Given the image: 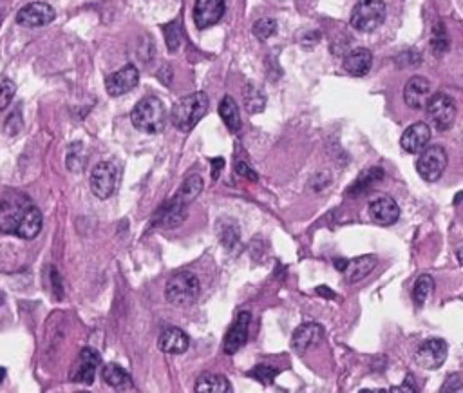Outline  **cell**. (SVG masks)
I'll list each match as a JSON object with an SVG mask.
<instances>
[{
	"label": "cell",
	"instance_id": "obj_4",
	"mask_svg": "<svg viewBox=\"0 0 463 393\" xmlns=\"http://www.w3.org/2000/svg\"><path fill=\"white\" fill-rule=\"evenodd\" d=\"M201 292V283L196 274L192 272H179L174 274L165 287V298L171 305L176 307H188L192 302H196Z\"/></svg>",
	"mask_w": 463,
	"mask_h": 393
},
{
	"label": "cell",
	"instance_id": "obj_3",
	"mask_svg": "<svg viewBox=\"0 0 463 393\" xmlns=\"http://www.w3.org/2000/svg\"><path fill=\"white\" fill-rule=\"evenodd\" d=\"M132 126L145 134H158L166 126V109L162 100L154 96L143 98L131 112Z\"/></svg>",
	"mask_w": 463,
	"mask_h": 393
},
{
	"label": "cell",
	"instance_id": "obj_44",
	"mask_svg": "<svg viewBox=\"0 0 463 393\" xmlns=\"http://www.w3.org/2000/svg\"><path fill=\"white\" fill-rule=\"evenodd\" d=\"M76 393H89V392H76Z\"/></svg>",
	"mask_w": 463,
	"mask_h": 393
},
{
	"label": "cell",
	"instance_id": "obj_29",
	"mask_svg": "<svg viewBox=\"0 0 463 393\" xmlns=\"http://www.w3.org/2000/svg\"><path fill=\"white\" fill-rule=\"evenodd\" d=\"M434 290V279L431 276H420L413 287V301L418 308L423 307Z\"/></svg>",
	"mask_w": 463,
	"mask_h": 393
},
{
	"label": "cell",
	"instance_id": "obj_20",
	"mask_svg": "<svg viewBox=\"0 0 463 393\" xmlns=\"http://www.w3.org/2000/svg\"><path fill=\"white\" fill-rule=\"evenodd\" d=\"M160 350L165 353H172V355H179V353H185L190 346V337L183 332L182 328H166L165 332L162 333L160 337Z\"/></svg>",
	"mask_w": 463,
	"mask_h": 393
},
{
	"label": "cell",
	"instance_id": "obj_27",
	"mask_svg": "<svg viewBox=\"0 0 463 393\" xmlns=\"http://www.w3.org/2000/svg\"><path fill=\"white\" fill-rule=\"evenodd\" d=\"M219 115H221V120L225 121V126L232 132H239V129H241V115H239V107H237L236 100L232 96L223 98L221 104H219Z\"/></svg>",
	"mask_w": 463,
	"mask_h": 393
},
{
	"label": "cell",
	"instance_id": "obj_22",
	"mask_svg": "<svg viewBox=\"0 0 463 393\" xmlns=\"http://www.w3.org/2000/svg\"><path fill=\"white\" fill-rule=\"evenodd\" d=\"M375 267H377V256H373V254H366V256L349 259V261L346 263V268H344L346 281L349 283L362 281L364 278H368L369 274L373 272V268Z\"/></svg>",
	"mask_w": 463,
	"mask_h": 393
},
{
	"label": "cell",
	"instance_id": "obj_11",
	"mask_svg": "<svg viewBox=\"0 0 463 393\" xmlns=\"http://www.w3.org/2000/svg\"><path fill=\"white\" fill-rule=\"evenodd\" d=\"M55 10L46 2H31L16 13V22L24 27H42L55 21Z\"/></svg>",
	"mask_w": 463,
	"mask_h": 393
},
{
	"label": "cell",
	"instance_id": "obj_25",
	"mask_svg": "<svg viewBox=\"0 0 463 393\" xmlns=\"http://www.w3.org/2000/svg\"><path fill=\"white\" fill-rule=\"evenodd\" d=\"M382 178L384 169H380V167H371V169H368V171L362 172V174L357 178V182L349 187L347 194H349V196H360V194H366L373 185H377L378 182H382Z\"/></svg>",
	"mask_w": 463,
	"mask_h": 393
},
{
	"label": "cell",
	"instance_id": "obj_24",
	"mask_svg": "<svg viewBox=\"0 0 463 393\" xmlns=\"http://www.w3.org/2000/svg\"><path fill=\"white\" fill-rule=\"evenodd\" d=\"M101 377L111 388L114 390H127L132 386V379L125 368H121L120 364L109 363L101 370Z\"/></svg>",
	"mask_w": 463,
	"mask_h": 393
},
{
	"label": "cell",
	"instance_id": "obj_5",
	"mask_svg": "<svg viewBox=\"0 0 463 393\" xmlns=\"http://www.w3.org/2000/svg\"><path fill=\"white\" fill-rule=\"evenodd\" d=\"M386 21V2L384 0H358L351 11L349 24L357 31L371 33Z\"/></svg>",
	"mask_w": 463,
	"mask_h": 393
},
{
	"label": "cell",
	"instance_id": "obj_38",
	"mask_svg": "<svg viewBox=\"0 0 463 393\" xmlns=\"http://www.w3.org/2000/svg\"><path fill=\"white\" fill-rule=\"evenodd\" d=\"M236 172L239 174V176L248 178V180H252V182H257V172L253 171L252 167H248L245 162L236 163Z\"/></svg>",
	"mask_w": 463,
	"mask_h": 393
},
{
	"label": "cell",
	"instance_id": "obj_33",
	"mask_svg": "<svg viewBox=\"0 0 463 393\" xmlns=\"http://www.w3.org/2000/svg\"><path fill=\"white\" fill-rule=\"evenodd\" d=\"M277 373H279L277 368H273V366H268V364H257L252 372H248V375L268 386V384L273 383V379L277 377Z\"/></svg>",
	"mask_w": 463,
	"mask_h": 393
},
{
	"label": "cell",
	"instance_id": "obj_2",
	"mask_svg": "<svg viewBox=\"0 0 463 393\" xmlns=\"http://www.w3.org/2000/svg\"><path fill=\"white\" fill-rule=\"evenodd\" d=\"M210 109V100L208 95L203 91H196L192 95H186L176 102V106L172 107V123L177 131L188 132L203 120V116L207 115Z\"/></svg>",
	"mask_w": 463,
	"mask_h": 393
},
{
	"label": "cell",
	"instance_id": "obj_28",
	"mask_svg": "<svg viewBox=\"0 0 463 393\" xmlns=\"http://www.w3.org/2000/svg\"><path fill=\"white\" fill-rule=\"evenodd\" d=\"M203 187H205L203 185V178L199 176V174H192V176H188L185 182L182 183L179 191L176 192V198L188 207V205L201 194Z\"/></svg>",
	"mask_w": 463,
	"mask_h": 393
},
{
	"label": "cell",
	"instance_id": "obj_15",
	"mask_svg": "<svg viewBox=\"0 0 463 393\" xmlns=\"http://www.w3.org/2000/svg\"><path fill=\"white\" fill-rule=\"evenodd\" d=\"M429 140H431V127L423 121H416L405 129V132L400 138V145L409 154H418L427 147Z\"/></svg>",
	"mask_w": 463,
	"mask_h": 393
},
{
	"label": "cell",
	"instance_id": "obj_1",
	"mask_svg": "<svg viewBox=\"0 0 463 393\" xmlns=\"http://www.w3.org/2000/svg\"><path fill=\"white\" fill-rule=\"evenodd\" d=\"M44 217L40 209L24 196L8 198L0 202V232L22 239H33L40 234Z\"/></svg>",
	"mask_w": 463,
	"mask_h": 393
},
{
	"label": "cell",
	"instance_id": "obj_19",
	"mask_svg": "<svg viewBox=\"0 0 463 393\" xmlns=\"http://www.w3.org/2000/svg\"><path fill=\"white\" fill-rule=\"evenodd\" d=\"M323 326H318L317 323H304L293 332L292 337V348L295 352L302 353L310 350V348L317 346L323 339Z\"/></svg>",
	"mask_w": 463,
	"mask_h": 393
},
{
	"label": "cell",
	"instance_id": "obj_26",
	"mask_svg": "<svg viewBox=\"0 0 463 393\" xmlns=\"http://www.w3.org/2000/svg\"><path fill=\"white\" fill-rule=\"evenodd\" d=\"M242 98H245V107L250 115H257L266 107V93L262 91L253 82H248L242 89Z\"/></svg>",
	"mask_w": 463,
	"mask_h": 393
},
{
	"label": "cell",
	"instance_id": "obj_37",
	"mask_svg": "<svg viewBox=\"0 0 463 393\" xmlns=\"http://www.w3.org/2000/svg\"><path fill=\"white\" fill-rule=\"evenodd\" d=\"M433 49L438 51V53H445V51L449 49V38L447 35H445V31H443L442 25H440L438 33H436L433 38Z\"/></svg>",
	"mask_w": 463,
	"mask_h": 393
},
{
	"label": "cell",
	"instance_id": "obj_9",
	"mask_svg": "<svg viewBox=\"0 0 463 393\" xmlns=\"http://www.w3.org/2000/svg\"><path fill=\"white\" fill-rule=\"evenodd\" d=\"M449 344L443 339H427L416 350V363L425 370H438L447 359Z\"/></svg>",
	"mask_w": 463,
	"mask_h": 393
},
{
	"label": "cell",
	"instance_id": "obj_40",
	"mask_svg": "<svg viewBox=\"0 0 463 393\" xmlns=\"http://www.w3.org/2000/svg\"><path fill=\"white\" fill-rule=\"evenodd\" d=\"M389 393H418V390L414 388L413 383H409L408 381V383L400 384V386H393Z\"/></svg>",
	"mask_w": 463,
	"mask_h": 393
},
{
	"label": "cell",
	"instance_id": "obj_13",
	"mask_svg": "<svg viewBox=\"0 0 463 393\" xmlns=\"http://www.w3.org/2000/svg\"><path fill=\"white\" fill-rule=\"evenodd\" d=\"M100 363V353L92 350V348H84L80 355H78L75 368L71 372V381L73 383L92 384V381L96 377V370H98Z\"/></svg>",
	"mask_w": 463,
	"mask_h": 393
},
{
	"label": "cell",
	"instance_id": "obj_10",
	"mask_svg": "<svg viewBox=\"0 0 463 393\" xmlns=\"http://www.w3.org/2000/svg\"><path fill=\"white\" fill-rule=\"evenodd\" d=\"M225 0H196L194 4V24L199 29H207L216 25L217 22L221 21L223 15H225Z\"/></svg>",
	"mask_w": 463,
	"mask_h": 393
},
{
	"label": "cell",
	"instance_id": "obj_36",
	"mask_svg": "<svg viewBox=\"0 0 463 393\" xmlns=\"http://www.w3.org/2000/svg\"><path fill=\"white\" fill-rule=\"evenodd\" d=\"M165 40H166V47H168V51L171 53H174V51H177V47H179V42H182V38H179V29H177L176 24H168L165 25Z\"/></svg>",
	"mask_w": 463,
	"mask_h": 393
},
{
	"label": "cell",
	"instance_id": "obj_18",
	"mask_svg": "<svg viewBox=\"0 0 463 393\" xmlns=\"http://www.w3.org/2000/svg\"><path fill=\"white\" fill-rule=\"evenodd\" d=\"M185 217H186V205L174 196L158 211L156 217H154V223H156L158 227L172 228L177 227V225H182V223L185 222Z\"/></svg>",
	"mask_w": 463,
	"mask_h": 393
},
{
	"label": "cell",
	"instance_id": "obj_16",
	"mask_svg": "<svg viewBox=\"0 0 463 393\" xmlns=\"http://www.w3.org/2000/svg\"><path fill=\"white\" fill-rule=\"evenodd\" d=\"M431 96V82L425 76H413L409 78L403 89V100L411 109H423Z\"/></svg>",
	"mask_w": 463,
	"mask_h": 393
},
{
	"label": "cell",
	"instance_id": "obj_32",
	"mask_svg": "<svg viewBox=\"0 0 463 393\" xmlns=\"http://www.w3.org/2000/svg\"><path fill=\"white\" fill-rule=\"evenodd\" d=\"M253 35L259 40H268L270 36H273L277 33V22L273 21V19H261V21H257L252 27Z\"/></svg>",
	"mask_w": 463,
	"mask_h": 393
},
{
	"label": "cell",
	"instance_id": "obj_23",
	"mask_svg": "<svg viewBox=\"0 0 463 393\" xmlns=\"http://www.w3.org/2000/svg\"><path fill=\"white\" fill-rule=\"evenodd\" d=\"M194 390H196V393H228L230 384H228V379L225 375L207 372L197 377Z\"/></svg>",
	"mask_w": 463,
	"mask_h": 393
},
{
	"label": "cell",
	"instance_id": "obj_41",
	"mask_svg": "<svg viewBox=\"0 0 463 393\" xmlns=\"http://www.w3.org/2000/svg\"><path fill=\"white\" fill-rule=\"evenodd\" d=\"M360 393H388L386 390H362Z\"/></svg>",
	"mask_w": 463,
	"mask_h": 393
},
{
	"label": "cell",
	"instance_id": "obj_7",
	"mask_svg": "<svg viewBox=\"0 0 463 393\" xmlns=\"http://www.w3.org/2000/svg\"><path fill=\"white\" fill-rule=\"evenodd\" d=\"M447 162V152H445L442 145L425 147L420 152V158H418L416 171L420 178H423L425 182H438L443 172H445Z\"/></svg>",
	"mask_w": 463,
	"mask_h": 393
},
{
	"label": "cell",
	"instance_id": "obj_42",
	"mask_svg": "<svg viewBox=\"0 0 463 393\" xmlns=\"http://www.w3.org/2000/svg\"><path fill=\"white\" fill-rule=\"evenodd\" d=\"M4 375H5V370L0 368V383H2V379H4Z\"/></svg>",
	"mask_w": 463,
	"mask_h": 393
},
{
	"label": "cell",
	"instance_id": "obj_35",
	"mask_svg": "<svg viewBox=\"0 0 463 393\" xmlns=\"http://www.w3.org/2000/svg\"><path fill=\"white\" fill-rule=\"evenodd\" d=\"M440 393H463V381L462 373H451L445 383H443Z\"/></svg>",
	"mask_w": 463,
	"mask_h": 393
},
{
	"label": "cell",
	"instance_id": "obj_30",
	"mask_svg": "<svg viewBox=\"0 0 463 393\" xmlns=\"http://www.w3.org/2000/svg\"><path fill=\"white\" fill-rule=\"evenodd\" d=\"M217 228H219V237H221V241L227 245V247H234L237 243V239H239V228H237V225L234 222H230V219H223V222H219V225H217Z\"/></svg>",
	"mask_w": 463,
	"mask_h": 393
},
{
	"label": "cell",
	"instance_id": "obj_6",
	"mask_svg": "<svg viewBox=\"0 0 463 393\" xmlns=\"http://www.w3.org/2000/svg\"><path fill=\"white\" fill-rule=\"evenodd\" d=\"M425 109H427V115L433 121L434 129H438V131H449L454 126V120L458 115L456 104L445 93H436V95L429 96Z\"/></svg>",
	"mask_w": 463,
	"mask_h": 393
},
{
	"label": "cell",
	"instance_id": "obj_21",
	"mask_svg": "<svg viewBox=\"0 0 463 393\" xmlns=\"http://www.w3.org/2000/svg\"><path fill=\"white\" fill-rule=\"evenodd\" d=\"M371 66L373 53L366 47H357L344 58V69L351 76H366L371 71Z\"/></svg>",
	"mask_w": 463,
	"mask_h": 393
},
{
	"label": "cell",
	"instance_id": "obj_8",
	"mask_svg": "<svg viewBox=\"0 0 463 393\" xmlns=\"http://www.w3.org/2000/svg\"><path fill=\"white\" fill-rule=\"evenodd\" d=\"M120 171L112 162H100L91 172V191L96 198L107 200L118 189Z\"/></svg>",
	"mask_w": 463,
	"mask_h": 393
},
{
	"label": "cell",
	"instance_id": "obj_31",
	"mask_svg": "<svg viewBox=\"0 0 463 393\" xmlns=\"http://www.w3.org/2000/svg\"><path fill=\"white\" fill-rule=\"evenodd\" d=\"M84 165H86V152H84L82 143L71 145L69 152H67V169L73 172H78L84 169Z\"/></svg>",
	"mask_w": 463,
	"mask_h": 393
},
{
	"label": "cell",
	"instance_id": "obj_34",
	"mask_svg": "<svg viewBox=\"0 0 463 393\" xmlns=\"http://www.w3.org/2000/svg\"><path fill=\"white\" fill-rule=\"evenodd\" d=\"M15 93H16L15 82L10 80V78H0V111H4L5 107L10 106Z\"/></svg>",
	"mask_w": 463,
	"mask_h": 393
},
{
	"label": "cell",
	"instance_id": "obj_17",
	"mask_svg": "<svg viewBox=\"0 0 463 393\" xmlns=\"http://www.w3.org/2000/svg\"><path fill=\"white\" fill-rule=\"evenodd\" d=\"M250 321H252L250 312H241L237 315L236 323L232 324V328L227 333V337L223 341V350H225V353L232 355V353H236L239 348L245 346V343H247L248 339V326H250Z\"/></svg>",
	"mask_w": 463,
	"mask_h": 393
},
{
	"label": "cell",
	"instance_id": "obj_14",
	"mask_svg": "<svg viewBox=\"0 0 463 393\" xmlns=\"http://www.w3.org/2000/svg\"><path fill=\"white\" fill-rule=\"evenodd\" d=\"M369 216L377 225L389 227L400 217V207L391 196H378L369 203Z\"/></svg>",
	"mask_w": 463,
	"mask_h": 393
},
{
	"label": "cell",
	"instance_id": "obj_43",
	"mask_svg": "<svg viewBox=\"0 0 463 393\" xmlns=\"http://www.w3.org/2000/svg\"><path fill=\"white\" fill-rule=\"evenodd\" d=\"M2 301H4V298H2V294H0V305H2Z\"/></svg>",
	"mask_w": 463,
	"mask_h": 393
},
{
	"label": "cell",
	"instance_id": "obj_39",
	"mask_svg": "<svg viewBox=\"0 0 463 393\" xmlns=\"http://www.w3.org/2000/svg\"><path fill=\"white\" fill-rule=\"evenodd\" d=\"M223 167H225V160H223V158H214V160H212V178H214V180H217V178L221 176Z\"/></svg>",
	"mask_w": 463,
	"mask_h": 393
},
{
	"label": "cell",
	"instance_id": "obj_12",
	"mask_svg": "<svg viewBox=\"0 0 463 393\" xmlns=\"http://www.w3.org/2000/svg\"><path fill=\"white\" fill-rule=\"evenodd\" d=\"M140 82V71L134 64H127L120 71L112 73L105 80V89L111 96H121L132 91Z\"/></svg>",
	"mask_w": 463,
	"mask_h": 393
}]
</instances>
